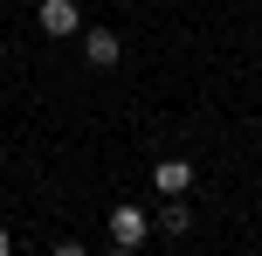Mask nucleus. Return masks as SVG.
I'll return each mask as SVG.
<instances>
[{
    "mask_svg": "<svg viewBox=\"0 0 262 256\" xmlns=\"http://www.w3.org/2000/svg\"><path fill=\"white\" fill-rule=\"evenodd\" d=\"M111 235H118V249H138L145 235H152V215L131 208V201H118V208H111Z\"/></svg>",
    "mask_w": 262,
    "mask_h": 256,
    "instance_id": "nucleus-1",
    "label": "nucleus"
},
{
    "mask_svg": "<svg viewBox=\"0 0 262 256\" xmlns=\"http://www.w3.org/2000/svg\"><path fill=\"white\" fill-rule=\"evenodd\" d=\"M35 21H41V35H83V14H76V0H41L35 7Z\"/></svg>",
    "mask_w": 262,
    "mask_h": 256,
    "instance_id": "nucleus-2",
    "label": "nucleus"
},
{
    "mask_svg": "<svg viewBox=\"0 0 262 256\" xmlns=\"http://www.w3.org/2000/svg\"><path fill=\"white\" fill-rule=\"evenodd\" d=\"M118 35H111V28H83V63H90V69H111V63H118Z\"/></svg>",
    "mask_w": 262,
    "mask_h": 256,
    "instance_id": "nucleus-3",
    "label": "nucleus"
},
{
    "mask_svg": "<svg viewBox=\"0 0 262 256\" xmlns=\"http://www.w3.org/2000/svg\"><path fill=\"white\" fill-rule=\"evenodd\" d=\"M152 187L172 201V194H186V187H193V166H186V160H159V166H152Z\"/></svg>",
    "mask_w": 262,
    "mask_h": 256,
    "instance_id": "nucleus-4",
    "label": "nucleus"
},
{
    "mask_svg": "<svg viewBox=\"0 0 262 256\" xmlns=\"http://www.w3.org/2000/svg\"><path fill=\"white\" fill-rule=\"evenodd\" d=\"M152 229H166V235H186V229H193V208H186L180 194H172V201H166V215H159Z\"/></svg>",
    "mask_w": 262,
    "mask_h": 256,
    "instance_id": "nucleus-5",
    "label": "nucleus"
},
{
    "mask_svg": "<svg viewBox=\"0 0 262 256\" xmlns=\"http://www.w3.org/2000/svg\"><path fill=\"white\" fill-rule=\"evenodd\" d=\"M55 256H83V243H55Z\"/></svg>",
    "mask_w": 262,
    "mask_h": 256,
    "instance_id": "nucleus-6",
    "label": "nucleus"
},
{
    "mask_svg": "<svg viewBox=\"0 0 262 256\" xmlns=\"http://www.w3.org/2000/svg\"><path fill=\"white\" fill-rule=\"evenodd\" d=\"M0 256H14V235H7V229H0Z\"/></svg>",
    "mask_w": 262,
    "mask_h": 256,
    "instance_id": "nucleus-7",
    "label": "nucleus"
},
{
    "mask_svg": "<svg viewBox=\"0 0 262 256\" xmlns=\"http://www.w3.org/2000/svg\"><path fill=\"white\" fill-rule=\"evenodd\" d=\"M111 256H138V249H111Z\"/></svg>",
    "mask_w": 262,
    "mask_h": 256,
    "instance_id": "nucleus-8",
    "label": "nucleus"
}]
</instances>
